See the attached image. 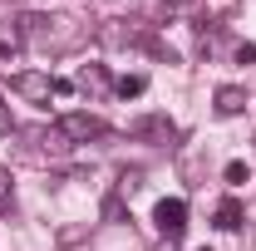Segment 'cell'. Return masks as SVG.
I'll return each mask as SVG.
<instances>
[{
	"mask_svg": "<svg viewBox=\"0 0 256 251\" xmlns=\"http://www.w3.org/2000/svg\"><path fill=\"white\" fill-rule=\"evenodd\" d=\"M54 128L69 138V148H74V143H94V138L108 133V124H104L98 114H60V124H54Z\"/></svg>",
	"mask_w": 256,
	"mask_h": 251,
	"instance_id": "cell-1",
	"label": "cell"
},
{
	"mask_svg": "<svg viewBox=\"0 0 256 251\" xmlns=\"http://www.w3.org/2000/svg\"><path fill=\"white\" fill-rule=\"evenodd\" d=\"M153 222H158L162 242H182V232H188V202H182V197H162Z\"/></svg>",
	"mask_w": 256,
	"mask_h": 251,
	"instance_id": "cell-2",
	"label": "cell"
},
{
	"mask_svg": "<svg viewBox=\"0 0 256 251\" xmlns=\"http://www.w3.org/2000/svg\"><path fill=\"white\" fill-rule=\"evenodd\" d=\"M10 89H15L20 98H30V104H40V108H50V98H54V79L30 69V74H15V79H10Z\"/></svg>",
	"mask_w": 256,
	"mask_h": 251,
	"instance_id": "cell-3",
	"label": "cell"
},
{
	"mask_svg": "<svg viewBox=\"0 0 256 251\" xmlns=\"http://www.w3.org/2000/svg\"><path fill=\"white\" fill-rule=\"evenodd\" d=\"M133 138H158V143H172V138H178V124H172V118H162V114H153V118H138V124H133Z\"/></svg>",
	"mask_w": 256,
	"mask_h": 251,
	"instance_id": "cell-4",
	"label": "cell"
},
{
	"mask_svg": "<svg viewBox=\"0 0 256 251\" xmlns=\"http://www.w3.org/2000/svg\"><path fill=\"white\" fill-rule=\"evenodd\" d=\"M212 104H217V118H236V114L246 108V89H236V84H222Z\"/></svg>",
	"mask_w": 256,
	"mask_h": 251,
	"instance_id": "cell-5",
	"label": "cell"
},
{
	"mask_svg": "<svg viewBox=\"0 0 256 251\" xmlns=\"http://www.w3.org/2000/svg\"><path fill=\"white\" fill-rule=\"evenodd\" d=\"M74 84H79V89H84V94H104V89H108V84H114V79H108V69H104V64H84V69H79V79H74Z\"/></svg>",
	"mask_w": 256,
	"mask_h": 251,
	"instance_id": "cell-6",
	"label": "cell"
},
{
	"mask_svg": "<svg viewBox=\"0 0 256 251\" xmlns=\"http://www.w3.org/2000/svg\"><path fill=\"white\" fill-rule=\"evenodd\" d=\"M217 226H222V232H236V226H242V202H236V197H226L222 207H217Z\"/></svg>",
	"mask_w": 256,
	"mask_h": 251,
	"instance_id": "cell-7",
	"label": "cell"
},
{
	"mask_svg": "<svg viewBox=\"0 0 256 251\" xmlns=\"http://www.w3.org/2000/svg\"><path fill=\"white\" fill-rule=\"evenodd\" d=\"M114 89H118V94H124V98H138V94H143V89H148V79H143V74H124V79H118Z\"/></svg>",
	"mask_w": 256,
	"mask_h": 251,
	"instance_id": "cell-8",
	"label": "cell"
},
{
	"mask_svg": "<svg viewBox=\"0 0 256 251\" xmlns=\"http://www.w3.org/2000/svg\"><path fill=\"white\" fill-rule=\"evenodd\" d=\"M15 202V178H10V168H0V207H10Z\"/></svg>",
	"mask_w": 256,
	"mask_h": 251,
	"instance_id": "cell-9",
	"label": "cell"
},
{
	"mask_svg": "<svg viewBox=\"0 0 256 251\" xmlns=\"http://www.w3.org/2000/svg\"><path fill=\"white\" fill-rule=\"evenodd\" d=\"M246 178H252V172H246V162H226V182H232V188H242Z\"/></svg>",
	"mask_w": 256,
	"mask_h": 251,
	"instance_id": "cell-10",
	"label": "cell"
},
{
	"mask_svg": "<svg viewBox=\"0 0 256 251\" xmlns=\"http://www.w3.org/2000/svg\"><path fill=\"white\" fill-rule=\"evenodd\" d=\"M0 133H15V118H10V108L0 104Z\"/></svg>",
	"mask_w": 256,
	"mask_h": 251,
	"instance_id": "cell-11",
	"label": "cell"
},
{
	"mask_svg": "<svg viewBox=\"0 0 256 251\" xmlns=\"http://www.w3.org/2000/svg\"><path fill=\"white\" fill-rule=\"evenodd\" d=\"M256 60V44H242V50H236V64H252Z\"/></svg>",
	"mask_w": 256,
	"mask_h": 251,
	"instance_id": "cell-12",
	"label": "cell"
},
{
	"mask_svg": "<svg viewBox=\"0 0 256 251\" xmlns=\"http://www.w3.org/2000/svg\"><path fill=\"white\" fill-rule=\"evenodd\" d=\"M168 5H192V0H168Z\"/></svg>",
	"mask_w": 256,
	"mask_h": 251,
	"instance_id": "cell-13",
	"label": "cell"
},
{
	"mask_svg": "<svg viewBox=\"0 0 256 251\" xmlns=\"http://www.w3.org/2000/svg\"><path fill=\"white\" fill-rule=\"evenodd\" d=\"M197 251H212V246H197Z\"/></svg>",
	"mask_w": 256,
	"mask_h": 251,
	"instance_id": "cell-14",
	"label": "cell"
}]
</instances>
